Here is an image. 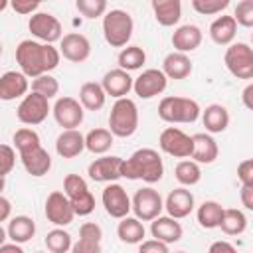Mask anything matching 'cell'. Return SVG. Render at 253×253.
<instances>
[{
    "label": "cell",
    "instance_id": "7a4b0ae2",
    "mask_svg": "<svg viewBox=\"0 0 253 253\" xmlns=\"http://www.w3.org/2000/svg\"><path fill=\"white\" fill-rule=\"evenodd\" d=\"M164 176V164L154 148L134 150L123 164V178L142 180L146 184H156Z\"/></svg>",
    "mask_w": 253,
    "mask_h": 253
},
{
    "label": "cell",
    "instance_id": "8d00e7d4",
    "mask_svg": "<svg viewBox=\"0 0 253 253\" xmlns=\"http://www.w3.org/2000/svg\"><path fill=\"white\" fill-rule=\"evenodd\" d=\"M117 61H119V67L125 69V71H136L144 65L146 61V53L140 45H126L119 51L117 55Z\"/></svg>",
    "mask_w": 253,
    "mask_h": 253
},
{
    "label": "cell",
    "instance_id": "2e32d148",
    "mask_svg": "<svg viewBox=\"0 0 253 253\" xmlns=\"http://www.w3.org/2000/svg\"><path fill=\"white\" fill-rule=\"evenodd\" d=\"M168 85V77L164 75L162 69H156V67H150V69H144L136 79H134V95L138 99H152L160 93H164Z\"/></svg>",
    "mask_w": 253,
    "mask_h": 253
},
{
    "label": "cell",
    "instance_id": "277c9868",
    "mask_svg": "<svg viewBox=\"0 0 253 253\" xmlns=\"http://www.w3.org/2000/svg\"><path fill=\"white\" fill-rule=\"evenodd\" d=\"M134 22L126 10L113 8L103 16V36L111 47H126L132 38Z\"/></svg>",
    "mask_w": 253,
    "mask_h": 253
},
{
    "label": "cell",
    "instance_id": "1f68e13d",
    "mask_svg": "<svg viewBox=\"0 0 253 253\" xmlns=\"http://www.w3.org/2000/svg\"><path fill=\"white\" fill-rule=\"evenodd\" d=\"M144 233H146V229H144V225L138 217L126 215L117 225V235L126 245H140L144 241Z\"/></svg>",
    "mask_w": 253,
    "mask_h": 253
},
{
    "label": "cell",
    "instance_id": "816d5d0a",
    "mask_svg": "<svg viewBox=\"0 0 253 253\" xmlns=\"http://www.w3.org/2000/svg\"><path fill=\"white\" fill-rule=\"evenodd\" d=\"M10 210H12L10 200L6 196H0V221H6L10 217Z\"/></svg>",
    "mask_w": 253,
    "mask_h": 253
},
{
    "label": "cell",
    "instance_id": "11a10c76",
    "mask_svg": "<svg viewBox=\"0 0 253 253\" xmlns=\"http://www.w3.org/2000/svg\"><path fill=\"white\" fill-rule=\"evenodd\" d=\"M36 253H47V251H36Z\"/></svg>",
    "mask_w": 253,
    "mask_h": 253
},
{
    "label": "cell",
    "instance_id": "7c38bea8",
    "mask_svg": "<svg viewBox=\"0 0 253 253\" xmlns=\"http://www.w3.org/2000/svg\"><path fill=\"white\" fill-rule=\"evenodd\" d=\"M51 113H53V119L55 123L63 128V130H73L77 128L81 123H83V117H85V111H83V105L73 99V97H59L55 101V105L51 107Z\"/></svg>",
    "mask_w": 253,
    "mask_h": 253
},
{
    "label": "cell",
    "instance_id": "7dc6e473",
    "mask_svg": "<svg viewBox=\"0 0 253 253\" xmlns=\"http://www.w3.org/2000/svg\"><path fill=\"white\" fill-rule=\"evenodd\" d=\"M138 253H170V251H168V245L158 239H144L138 245Z\"/></svg>",
    "mask_w": 253,
    "mask_h": 253
},
{
    "label": "cell",
    "instance_id": "d4e9b609",
    "mask_svg": "<svg viewBox=\"0 0 253 253\" xmlns=\"http://www.w3.org/2000/svg\"><path fill=\"white\" fill-rule=\"evenodd\" d=\"M85 150V136L73 128V130H61L55 138V152L61 158H75Z\"/></svg>",
    "mask_w": 253,
    "mask_h": 253
},
{
    "label": "cell",
    "instance_id": "7402d4cb",
    "mask_svg": "<svg viewBox=\"0 0 253 253\" xmlns=\"http://www.w3.org/2000/svg\"><path fill=\"white\" fill-rule=\"evenodd\" d=\"M30 89L28 77L22 71H6L0 77V99L2 101H14L18 97H26Z\"/></svg>",
    "mask_w": 253,
    "mask_h": 253
},
{
    "label": "cell",
    "instance_id": "52a82bcc",
    "mask_svg": "<svg viewBox=\"0 0 253 253\" xmlns=\"http://www.w3.org/2000/svg\"><path fill=\"white\" fill-rule=\"evenodd\" d=\"M223 63L227 71L237 79H253V47L237 42L225 49Z\"/></svg>",
    "mask_w": 253,
    "mask_h": 253
},
{
    "label": "cell",
    "instance_id": "b9f144b4",
    "mask_svg": "<svg viewBox=\"0 0 253 253\" xmlns=\"http://www.w3.org/2000/svg\"><path fill=\"white\" fill-rule=\"evenodd\" d=\"M75 8L79 10L81 16H85L89 20H95V18L105 16L109 12L105 0H77L75 2Z\"/></svg>",
    "mask_w": 253,
    "mask_h": 253
},
{
    "label": "cell",
    "instance_id": "e575fe53",
    "mask_svg": "<svg viewBox=\"0 0 253 253\" xmlns=\"http://www.w3.org/2000/svg\"><path fill=\"white\" fill-rule=\"evenodd\" d=\"M223 210L225 208H221V204H217L215 200L204 202L198 208V211H196V217H198L200 227H204V229H215V227H219L221 217H223Z\"/></svg>",
    "mask_w": 253,
    "mask_h": 253
},
{
    "label": "cell",
    "instance_id": "8fae6325",
    "mask_svg": "<svg viewBox=\"0 0 253 253\" xmlns=\"http://www.w3.org/2000/svg\"><path fill=\"white\" fill-rule=\"evenodd\" d=\"M158 146L162 152L174 158H192L194 138L176 126H166L158 136Z\"/></svg>",
    "mask_w": 253,
    "mask_h": 253
},
{
    "label": "cell",
    "instance_id": "836d02e7",
    "mask_svg": "<svg viewBox=\"0 0 253 253\" xmlns=\"http://www.w3.org/2000/svg\"><path fill=\"white\" fill-rule=\"evenodd\" d=\"M115 144V134L109 128H91L85 134V148L93 154H105Z\"/></svg>",
    "mask_w": 253,
    "mask_h": 253
},
{
    "label": "cell",
    "instance_id": "ba28073f",
    "mask_svg": "<svg viewBox=\"0 0 253 253\" xmlns=\"http://www.w3.org/2000/svg\"><path fill=\"white\" fill-rule=\"evenodd\" d=\"M49 111H51L49 99L43 97V95H40V93H34V91H32V93H28V95L20 101V105H18V109H16V117H18V121H20L22 125L36 126V125H40V123H43V121L47 119Z\"/></svg>",
    "mask_w": 253,
    "mask_h": 253
},
{
    "label": "cell",
    "instance_id": "ffe728a7",
    "mask_svg": "<svg viewBox=\"0 0 253 253\" xmlns=\"http://www.w3.org/2000/svg\"><path fill=\"white\" fill-rule=\"evenodd\" d=\"M101 85H103V89H105L107 95H111L115 99H125L132 91L134 79L128 75V71L117 67V69H111V71H107L103 75Z\"/></svg>",
    "mask_w": 253,
    "mask_h": 253
},
{
    "label": "cell",
    "instance_id": "cb8c5ba5",
    "mask_svg": "<svg viewBox=\"0 0 253 253\" xmlns=\"http://www.w3.org/2000/svg\"><path fill=\"white\" fill-rule=\"evenodd\" d=\"M192 138H194L192 160L198 164H211L219 154V146H217L215 138L210 132H196V134H192Z\"/></svg>",
    "mask_w": 253,
    "mask_h": 253
},
{
    "label": "cell",
    "instance_id": "6f0895ef",
    "mask_svg": "<svg viewBox=\"0 0 253 253\" xmlns=\"http://www.w3.org/2000/svg\"><path fill=\"white\" fill-rule=\"evenodd\" d=\"M251 162H253V156H251Z\"/></svg>",
    "mask_w": 253,
    "mask_h": 253
},
{
    "label": "cell",
    "instance_id": "6da1fadb",
    "mask_svg": "<svg viewBox=\"0 0 253 253\" xmlns=\"http://www.w3.org/2000/svg\"><path fill=\"white\" fill-rule=\"evenodd\" d=\"M61 51L51 43H42L36 40H22L16 45V63L26 77H40L53 71L59 65Z\"/></svg>",
    "mask_w": 253,
    "mask_h": 253
},
{
    "label": "cell",
    "instance_id": "f6af8a7d",
    "mask_svg": "<svg viewBox=\"0 0 253 253\" xmlns=\"http://www.w3.org/2000/svg\"><path fill=\"white\" fill-rule=\"evenodd\" d=\"M16 164V150L10 144H2L0 146V176L6 178L12 168Z\"/></svg>",
    "mask_w": 253,
    "mask_h": 253
},
{
    "label": "cell",
    "instance_id": "484cf974",
    "mask_svg": "<svg viewBox=\"0 0 253 253\" xmlns=\"http://www.w3.org/2000/svg\"><path fill=\"white\" fill-rule=\"evenodd\" d=\"M237 34V22L233 16H217L211 24H210V38L213 43L217 45H231Z\"/></svg>",
    "mask_w": 253,
    "mask_h": 253
},
{
    "label": "cell",
    "instance_id": "83f0119b",
    "mask_svg": "<svg viewBox=\"0 0 253 253\" xmlns=\"http://www.w3.org/2000/svg\"><path fill=\"white\" fill-rule=\"evenodd\" d=\"M20 160H22L24 170L30 176H36V178L45 176L49 172V168H51V156L43 146L28 152V154H20Z\"/></svg>",
    "mask_w": 253,
    "mask_h": 253
},
{
    "label": "cell",
    "instance_id": "3957f363",
    "mask_svg": "<svg viewBox=\"0 0 253 253\" xmlns=\"http://www.w3.org/2000/svg\"><path fill=\"white\" fill-rule=\"evenodd\" d=\"M202 115L198 101L190 97H164L158 103V117L168 125H190L196 123Z\"/></svg>",
    "mask_w": 253,
    "mask_h": 253
},
{
    "label": "cell",
    "instance_id": "30bf717a",
    "mask_svg": "<svg viewBox=\"0 0 253 253\" xmlns=\"http://www.w3.org/2000/svg\"><path fill=\"white\" fill-rule=\"evenodd\" d=\"M28 30L42 43H51L53 45L55 42H61L63 40L61 22L53 14H49V12H36L34 16H30Z\"/></svg>",
    "mask_w": 253,
    "mask_h": 253
},
{
    "label": "cell",
    "instance_id": "7bdbcfd3",
    "mask_svg": "<svg viewBox=\"0 0 253 253\" xmlns=\"http://www.w3.org/2000/svg\"><path fill=\"white\" fill-rule=\"evenodd\" d=\"M229 6V0H192V8L202 16L219 14Z\"/></svg>",
    "mask_w": 253,
    "mask_h": 253
},
{
    "label": "cell",
    "instance_id": "4316f807",
    "mask_svg": "<svg viewBox=\"0 0 253 253\" xmlns=\"http://www.w3.org/2000/svg\"><path fill=\"white\" fill-rule=\"evenodd\" d=\"M162 71L168 79H176L182 81L186 77H190L192 73V61L188 57V53H180V51H170L164 61H162Z\"/></svg>",
    "mask_w": 253,
    "mask_h": 253
},
{
    "label": "cell",
    "instance_id": "9c48e42d",
    "mask_svg": "<svg viewBox=\"0 0 253 253\" xmlns=\"http://www.w3.org/2000/svg\"><path fill=\"white\" fill-rule=\"evenodd\" d=\"M162 210H164V202H162V196L158 194V190L144 186L134 192L132 211H134V217H138L140 221H154L156 217H160Z\"/></svg>",
    "mask_w": 253,
    "mask_h": 253
},
{
    "label": "cell",
    "instance_id": "d6986e66",
    "mask_svg": "<svg viewBox=\"0 0 253 253\" xmlns=\"http://www.w3.org/2000/svg\"><path fill=\"white\" fill-rule=\"evenodd\" d=\"M103 229L95 221H85L79 227V239L73 243L71 253H103Z\"/></svg>",
    "mask_w": 253,
    "mask_h": 253
},
{
    "label": "cell",
    "instance_id": "60d3db41",
    "mask_svg": "<svg viewBox=\"0 0 253 253\" xmlns=\"http://www.w3.org/2000/svg\"><path fill=\"white\" fill-rule=\"evenodd\" d=\"M32 91L34 93H40L47 99H53L57 93H59V83L53 75L45 73V75H40L36 79H32Z\"/></svg>",
    "mask_w": 253,
    "mask_h": 253
},
{
    "label": "cell",
    "instance_id": "4fadbf2b",
    "mask_svg": "<svg viewBox=\"0 0 253 253\" xmlns=\"http://www.w3.org/2000/svg\"><path fill=\"white\" fill-rule=\"evenodd\" d=\"M101 202H103L105 211H107L111 217H115V219L126 217L128 211L132 210V200L128 198L126 190H125L121 184H117V182L105 186V190H103V194H101Z\"/></svg>",
    "mask_w": 253,
    "mask_h": 253
},
{
    "label": "cell",
    "instance_id": "f907efd6",
    "mask_svg": "<svg viewBox=\"0 0 253 253\" xmlns=\"http://www.w3.org/2000/svg\"><path fill=\"white\" fill-rule=\"evenodd\" d=\"M241 101H243V105H245L249 111H253V83H249V85L241 91Z\"/></svg>",
    "mask_w": 253,
    "mask_h": 253
},
{
    "label": "cell",
    "instance_id": "4dcf8cb0",
    "mask_svg": "<svg viewBox=\"0 0 253 253\" xmlns=\"http://www.w3.org/2000/svg\"><path fill=\"white\" fill-rule=\"evenodd\" d=\"M6 233L12 239V243L22 245V243L30 241L36 235V223H34V219L30 215H14L8 221Z\"/></svg>",
    "mask_w": 253,
    "mask_h": 253
},
{
    "label": "cell",
    "instance_id": "d6a6232c",
    "mask_svg": "<svg viewBox=\"0 0 253 253\" xmlns=\"http://www.w3.org/2000/svg\"><path fill=\"white\" fill-rule=\"evenodd\" d=\"M105 101H107V93H105L101 83L87 81V83L81 85V89H79V103L83 105V109L99 111V109L105 107Z\"/></svg>",
    "mask_w": 253,
    "mask_h": 253
},
{
    "label": "cell",
    "instance_id": "ee69618b",
    "mask_svg": "<svg viewBox=\"0 0 253 253\" xmlns=\"http://www.w3.org/2000/svg\"><path fill=\"white\" fill-rule=\"evenodd\" d=\"M233 18L243 28H253V0H241L235 4Z\"/></svg>",
    "mask_w": 253,
    "mask_h": 253
},
{
    "label": "cell",
    "instance_id": "5bb4252c",
    "mask_svg": "<svg viewBox=\"0 0 253 253\" xmlns=\"http://www.w3.org/2000/svg\"><path fill=\"white\" fill-rule=\"evenodd\" d=\"M43 213L47 217V221H51L53 225L57 227H63V225H69L75 217V210L69 202V198L65 196V192H51L47 198H45V208H43Z\"/></svg>",
    "mask_w": 253,
    "mask_h": 253
},
{
    "label": "cell",
    "instance_id": "bcb514c9",
    "mask_svg": "<svg viewBox=\"0 0 253 253\" xmlns=\"http://www.w3.org/2000/svg\"><path fill=\"white\" fill-rule=\"evenodd\" d=\"M10 6L14 12H18L22 16H28V14L34 16L40 8V2L38 0H14V2H10Z\"/></svg>",
    "mask_w": 253,
    "mask_h": 253
},
{
    "label": "cell",
    "instance_id": "8992f818",
    "mask_svg": "<svg viewBox=\"0 0 253 253\" xmlns=\"http://www.w3.org/2000/svg\"><path fill=\"white\" fill-rule=\"evenodd\" d=\"M63 192L69 198L75 215H89L95 210V196L91 194L85 178L79 174H67L63 178Z\"/></svg>",
    "mask_w": 253,
    "mask_h": 253
},
{
    "label": "cell",
    "instance_id": "681fc988",
    "mask_svg": "<svg viewBox=\"0 0 253 253\" xmlns=\"http://www.w3.org/2000/svg\"><path fill=\"white\" fill-rule=\"evenodd\" d=\"M239 198H241V204L253 211V186H241L239 190Z\"/></svg>",
    "mask_w": 253,
    "mask_h": 253
},
{
    "label": "cell",
    "instance_id": "c3c4849f",
    "mask_svg": "<svg viewBox=\"0 0 253 253\" xmlns=\"http://www.w3.org/2000/svg\"><path fill=\"white\" fill-rule=\"evenodd\" d=\"M208 253H237V249L229 243V241H213L208 249Z\"/></svg>",
    "mask_w": 253,
    "mask_h": 253
},
{
    "label": "cell",
    "instance_id": "e0dca14e",
    "mask_svg": "<svg viewBox=\"0 0 253 253\" xmlns=\"http://www.w3.org/2000/svg\"><path fill=\"white\" fill-rule=\"evenodd\" d=\"M59 51H61V55L67 61H71V63H83L91 55V42H89L87 36H83L79 32H69L59 42Z\"/></svg>",
    "mask_w": 253,
    "mask_h": 253
},
{
    "label": "cell",
    "instance_id": "5b68a950",
    "mask_svg": "<svg viewBox=\"0 0 253 253\" xmlns=\"http://www.w3.org/2000/svg\"><path fill=\"white\" fill-rule=\"evenodd\" d=\"M138 128V107L132 99H117L109 113V130L119 138H128Z\"/></svg>",
    "mask_w": 253,
    "mask_h": 253
},
{
    "label": "cell",
    "instance_id": "9a60e30c",
    "mask_svg": "<svg viewBox=\"0 0 253 253\" xmlns=\"http://www.w3.org/2000/svg\"><path fill=\"white\" fill-rule=\"evenodd\" d=\"M123 164H125V158L121 156H101L87 166V174L93 182L113 184L115 180L123 178Z\"/></svg>",
    "mask_w": 253,
    "mask_h": 253
},
{
    "label": "cell",
    "instance_id": "603a6c76",
    "mask_svg": "<svg viewBox=\"0 0 253 253\" xmlns=\"http://www.w3.org/2000/svg\"><path fill=\"white\" fill-rule=\"evenodd\" d=\"M150 233H152L154 239H158V241H162V243L168 245V243L180 241L184 229H182V225H180L178 219H174L170 215H160L154 221H150Z\"/></svg>",
    "mask_w": 253,
    "mask_h": 253
},
{
    "label": "cell",
    "instance_id": "f5cc1de1",
    "mask_svg": "<svg viewBox=\"0 0 253 253\" xmlns=\"http://www.w3.org/2000/svg\"><path fill=\"white\" fill-rule=\"evenodd\" d=\"M0 253H24V249L18 243H2L0 245Z\"/></svg>",
    "mask_w": 253,
    "mask_h": 253
},
{
    "label": "cell",
    "instance_id": "74e56055",
    "mask_svg": "<svg viewBox=\"0 0 253 253\" xmlns=\"http://www.w3.org/2000/svg\"><path fill=\"white\" fill-rule=\"evenodd\" d=\"M12 140H14V148L18 150V154H28V152H32V150L42 146L40 134L34 128H30V126L18 128L14 132V136H12Z\"/></svg>",
    "mask_w": 253,
    "mask_h": 253
},
{
    "label": "cell",
    "instance_id": "f35d334b",
    "mask_svg": "<svg viewBox=\"0 0 253 253\" xmlns=\"http://www.w3.org/2000/svg\"><path fill=\"white\" fill-rule=\"evenodd\" d=\"M174 176H176V180H178L184 188L196 186V184L202 180V168H200V164L194 162V160H180V162L176 164V168H174Z\"/></svg>",
    "mask_w": 253,
    "mask_h": 253
},
{
    "label": "cell",
    "instance_id": "d590c367",
    "mask_svg": "<svg viewBox=\"0 0 253 253\" xmlns=\"http://www.w3.org/2000/svg\"><path fill=\"white\" fill-rule=\"evenodd\" d=\"M219 227L225 235H241L247 229V215L237 208H227L223 210Z\"/></svg>",
    "mask_w": 253,
    "mask_h": 253
},
{
    "label": "cell",
    "instance_id": "db71d44e",
    "mask_svg": "<svg viewBox=\"0 0 253 253\" xmlns=\"http://www.w3.org/2000/svg\"><path fill=\"white\" fill-rule=\"evenodd\" d=\"M251 43H253V32H251Z\"/></svg>",
    "mask_w": 253,
    "mask_h": 253
},
{
    "label": "cell",
    "instance_id": "f546056e",
    "mask_svg": "<svg viewBox=\"0 0 253 253\" xmlns=\"http://www.w3.org/2000/svg\"><path fill=\"white\" fill-rule=\"evenodd\" d=\"M152 12L160 26L170 28V26H176L182 18V4L180 0H154Z\"/></svg>",
    "mask_w": 253,
    "mask_h": 253
},
{
    "label": "cell",
    "instance_id": "f1b7e54d",
    "mask_svg": "<svg viewBox=\"0 0 253 253\" xmlns=\"http://www.w3.org/2000/svg\"><path fill=\"white\" fill-rule=\"evenodd\" d=\"M202 123L210 134L223 132L229 126V111L219 103H211L202 111Z\"/></svg>",
    "mask_w": 253,
    "mask_h": 253
},
{
    "label": "cell",
    "instance_id": "44dd1931",
    "mask_svg": "<svg viewBox=\"0 0 253 253\" xmlns=\"http://www.w3.org/2000/svg\"><path fill=\"white\" fill-rule=\"evenodd\" d=\"M202 40H204V34L196 24L178 26L172 34L174 51H180V53H190V51L198 49L202 45Z\"/></svg>",
    "mask_w": 253,
    "mask_h": 253
},
{
    "label": "cell",
    "instance_id": "ac0fdd59",
    "mask_svg": "<svg viewBox=\"0 0 253 253\" xmlns=\"http://www.w3.org/2000/svg\"><path fill=\"white\" fill-rule=\"evenodd\" d=\"M194 206H196V200H194V194L180 186L176 190H172L168 196H166V202H164V210L170 217L174 219H182V217H188L192 211H194Z\"/></svg>",
    "mask_w": 253,
    "mask_h": 253
},
{
    "label": "cell",
    "instance_id": "ab89813d",
    "mask_svg": "<svg viewBox=\"0 0 253 253\" xmlns=\"http://www.w3.org/2000/svg\"><path fill=\"white\" fill-rule=\"evenodd\" d=\"M43 241H45V247H47L49 253H67V251H71V247H73V239H71V235H69L63 227L51 229V231L45 235Z\"/></svg>",
    "mask_w": 253,
    "mask_h": 253
},
{
    "label": "cell",
    "instance_id": "9f6ffc18",
    "mask_svg": "<svg viewBox=\"0 0 253 253\" xmlns=\"http://www.w3.org/2000/svg\"><path fill=\"white\" fill-rule=\"evenodd\" d=\"M174 253H186V251H174Z\"/></svg>",
    "mask_w": 253,
    "mask_h": 253
}]
</instances>
